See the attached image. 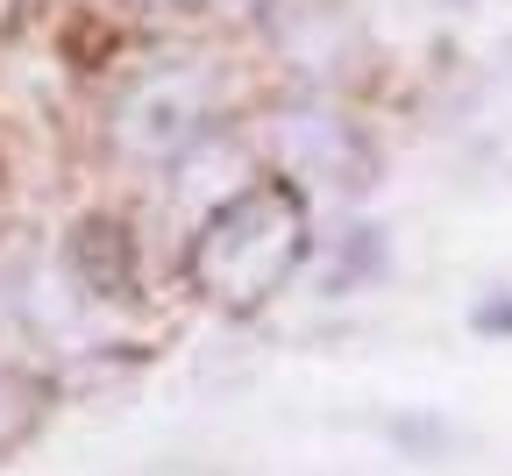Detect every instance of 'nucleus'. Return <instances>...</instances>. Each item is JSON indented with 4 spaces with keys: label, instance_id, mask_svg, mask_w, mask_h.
I'll list each match as a JSON object with an SVG mask.
<instances>
[{
    "label": "nucleus",
    "instance_id": "f257e3e1",
    "mask_svg": "<svg viewBox=\"0 0 512 476\" xmlns=\"http://www.w3.org/2000/svg\"><path fill=\"white\" fill-rule=\"evenodd\" d=\"M306 256V207L285 185H249L192 242V285L214 306H264Z\"/></svg>",
    "mask_w": 512,
    "mask_h": 476
},
{
    "label": "nucleus",
    "instance_id": "f03ea898",
    "mask_svg": "<svg viewBox=\"0 0 512 476\" xmlns=\"http://www.w3.org/2000/svg\"><path fill=\"white\" fill-rule=\"evenodd\" d=\"M207 114H214V72H207V64H171V72H150L136 93L121 100L114 143L128 157L164 164V157H178L192 135L207 128Z\"/></svg>",
    "mask_w": 512,
    "mask_h": 476
},
{
    "label": "nucleus",
    "instance_id": "7ed1b4c3",
    "mask_svg": "<svg viewBox=\"0 0 512 476\" xmlns=\"http://www.w3.org/2000/svg\"><path fill=\"white\" fill-rule=\"evenodd\" d=\"M278 150H285V164H292L299 178L335 185V192H363V185L377 178L370 143H363L349 121H335V114H285V121H278Z\"/></svg>",
    "mask_w": 512,
    "mask_h": 476
},
{
    "label": "nucleus",
    "instance_id": "20e7f679",
    "mask_svg": "<svg viewBox=\"0 0 512 476\" xmlns=\"http://www.w3.org/2000/svg\"><path fill=\"white\" fill-rule=\"evenodd\" d=\"M72 263H79V285L93 299H128L136 292V256H128V235L114 221H86L79 242H72Z\"/></svg>",
    "mask_w": 512,
    "mask_h": 476
},
{
    "label": "nucleus",
    "instance_id": "39448f33",
    "mask_svg": "<svg viewBox=\"0 0 512 476\" xmlns=\"http://www.w3.org/2000/svg\"><path fill=\"white\" fill-rule=\"evenodd\" d=\"M36 413H43V391L29 377H15V370H0V455L36 427Z\"/></svg>",
    "mask_w": 512,
    "mask_h": 476
},
{
    "label": "nucleus",
    "instance_id": "423d86ee",
    "mask_svg": "<svg viewBox=\"0 0 512 476\" xmlns=\"http://www.w3.org/2000/svg\"><path fill=\"white\" fill-rule=\"evenodd\" d=\"M477 327H491V334H512V306H484V313H477Z\"/></svg>",
    "mask_w": 512,
    "mask_h": 476
},
{
    "label": "nucleus",
    "instance_id": "0eeeda50",
    "mask_svg": "<svg viewBox=\"0 0 512 476\" xmlns=\"http://www.w3.org/2000/svg\"><path fill=\"white\" fill-rule=\"evenodd\" d=\"M505 57H512V43H505Z\"/></svg>",
    "mask_w": 512,
    "mask_h": 476
}]
</instances>
